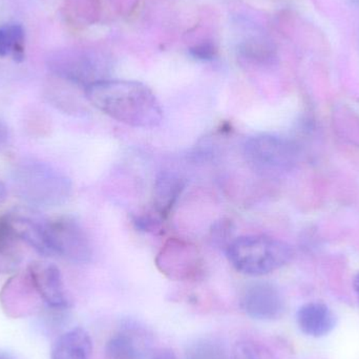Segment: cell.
Segmentation results:
<instances>
[{
    "mask_svg": "<svg viewBox=\"0 0 359 359\" xmlns=\"http://www.w3.org/2000/svg\"><path fill=\"white\" fill-rule=\"evenodd\" d=\"M6 196H8V191H6V185L0 182V205L6 200Z\"/></svg>",
    "mask_w": 359,
    "mask_h": 359,
    "instance_id": "24",
    "label": "cell"
},
{
    "mask_svg": "<svg viewBox=\"0 0 359 359\" xmlns=\"http://www.w3.org/2000/svg\"><path fill=\"white\" fill-rule=\"evenodd\" d=\"M48 67L55 75L84 90L95 82L109 79V63L103 57L80 50L56 53L48 59Z\"/></svg>",
    "mask_w": 359,
    "mask_h": 359,
    "instance_id": "6",
    "label": "cell"
},
{
    "mask_svg": "<svg viewBox=\"0 0 359 359\" xmlns=\"http://www.w3.org/2000/svg\"><path fill=\"white\" fill-rule=\"evenodd\" d=\"M6 217H0V273H11L18 268L20 252Z\"/></svg>",
    "mask_w": 359,
    "mask_h": 359,
    "instance_id": "16",
    "label": "cell"
},
{
    "mask_svg": "<svg viewBox=\"0 0 359 359\" xmlns=\"http://www.w3.org/2000/svg\"><path fill=\"white\" fill-rule=\"evenodd\" d=\"M88 102L111 119L135 128L161 124L163 109L153 90L138 81L104 79L84 90Z\"/></svg>",
    "mask_w": 359,
    "mask_h": 359,
    "instance_id": "1",
    "label": "cell"
},
{
    "mask_svg": "<svg viewBox=\"0 0 359 359\" xmlns=\"http://www.w3.org/2000/svg\"><path fill=\"white\" fill-rule=\"evenodd\" d=\"M6 221L17 240L23 241L40 255H48L46 245V219L22 212L6 215Z\"/></svg>",
    "mask_w": 359,
    "mask_h": 359,
    "instance_id": "12",
    "label": "cell"
},
{
    "mask_svg": "<svg viewBox=\"0 0 359 359\" xmlns=\"http://www.w3.org/2000/svg\"><path fill=\"white\" fill-rule=\"evenodd\" d=\"M0 359H4V358H0Z\"/></svg>",
    "mask_w": 359,
    "mask_h": 359,
    "instance_id": "26",
    "label": "cell"
},
{
    "mask_svg": "<svg viewBox=\"0 0 359 359\" xmlns=\"http://www.w3.org/2000/svg\"><path fill=\"white\" fill-rule=\"evenodd\" d=\"M94 1L95 0H69V16L75 20H90L92 8H86V6Z\"/></svg>",
    "mask_w": 359,
    "mask_h": 359,
    "instance_id": "20",
    "label": "cell"
},
{
    "mask_svg": "<svg viewBox=\"0 0 359 359\" xmlns=\"http://www.w3.org/2000/svg\"><path fill=\"white\" fill-rule=\"evenodd\" d=\"M25 55V32L17 23L0 25V57L21 62Z\"/></svg>",
    "mask_w": 359,
    "mask_h": 359,
    "instance_id": "15",
    "label": "cell"
},
{
    "mask_svg": "<svg viewBox=\"0 0 359 359\" xmlns=\"http://www.w3.org/2000/svg\"><path fill=\"white\" fill-rule=\"evenodd\" d=\"M15 191L27 204L57 207L65 204L72 194L71 180L48 163L25 161L13 172Z\"/></svg>",
    "mask_w": 359,
    "mask_h": 359,
    "instance_id": "2",
    "label": "cell"
},
{
    "mask_svg": "<svg viewBox=\"0 0 359 359\" xmlns=\"http://www.w3.org/2000/svg\"><path fill=\"white\" fill-rule=\"evenodd\" d=\"M190 55L198 60H212L217 56V50L211 41H203L194 44L189 50Z\"/></svg>",
    "mask_w": 359,
    "mask_h": 359,
    "instance_id": "21",
    "label": "cell"
},
{
    "mask_svg": "<svg viewBox=\"0 0 359 359\" xmlns=\"http://www.w3.org/2000/svg\"><path fill=\"white\" fill-rule=\"evenodd\" d=\"M162 273L174 280H190L201 271V257L198 249L189 243L172 238L166 243L157 259Z\"/></svg>",
    "mask_w": 359,
    "mask_h": 359,
    "instance_id": "8",
    "label": "cell"
},
{
    "mask_svg": "<svg viewBox=\"0 0 359 359\" xmlns=\"http://www.w3.org/2000/svg\"><path fill=\"white\" fill-rule=\"evenodd\" d=\"M228 261L236 271L250 276L271 273L292 259V249L278 238L267 236H241L227 248Z\"/></svg>",
    "mask_w": 359,
    "mask_h": 359,
    "instance_id": "3",
    "label": "cell"
},
{
    "mask_svg": "<svg viewBox=\"0 0 359 359\" xmlns=\"http://www.w3.org/2000/svg\"><path fill=\"white\" fill-rule=\"evenodd\" d=\"M243 57L255 62H267L273 56V48L263 38L252 37L240 46Z\"/></svg>",
    "mask_w": 359,
    "mask_h": 359,
    "instance_id": "19",
    "label": "cell"
},
{
    "mask_svg": "<svg viewBox=\"0 0 359 359\" xmlns=\"http://www.w3.org/2000/svg\"><path fill=\"white\" fill-rule=\"evenodd\" d=\"M231 359H276L263 344L253 339H243L234 345Z\"/></svg>",
    "mask_w": 359,
    "mask_h": 359,
    "instance_id": "18",
    "label": "cell"
},
{
    "mask_svg": "<svg viewBox=\"0 0 359 359\" xmlns=\"http://www.w3.org/2000/svg\"><path fill=\"white\" fill-rule=\"evenodd\" d=\"M297 323L304 334L320 339L332 332L337 326V318L326 304L310 302L299 308Z\"/></svg>",
    "mask_w": 359,
    "mask_h": 359,
    "instance_id": "11",
    "label": "cell"
},
{
    "mask_svg": "<svg viewBox=\"0 0 359 359\" xmlns=\"http://www.w3.org/2000/svg\"><path fill=\"white\" fill-rule=\"evenodd\" d=\"M353 288H354V291H355L356 295H358V299H359V272L358 274H356L355 278H354Z\"/></svg>",
    "mask_w": 359,
    "mask_h": 359,
    "instance_id": "25",
    "label": "cell"
},
{
    "mask_svg": "<svg viewBox=\"0 0 359 359\" xmlns=\"http://www.w3.org/2000/svg\"><path fill=\"white\" fill-rule=\"evenodd\" d=\"M151 333L134 322H128L111 335L107 345L109 359H147L153 354Z\"/></svg>",
    "mask_w": 359,
    "mask_h": 359,
    "instance_id": "9",
    "label": "cell"
},
{
    "mask_svg": "<svg viewBox=\"0 0 359 359\" xmlns=\"http://www.w3.org/2000/svg\"><path fill=\"white\" fill-rule=\"evenodd\" d=\"M243 156L253 172L271 177L292 170L297 151L290 141L282 137L259 135L245 141Z\"/></svg>",
    "mask_w": 359,
    "mask_h": 359,
    "instance_id": "4",
    "label": "cell"
},
{
    "mask_svg": "<svg viewBox=\"0 0 359 359\" xmlns=\"http://www.w3.org/2000/svg\"><path fill=\"white\" fill-rule=\"evenodd\" d=\"M10 130L4 120L0 119V149H4L10 141Z\"/></svg>",
    "mask_w": 359,
    "mask_h": 359,
    "instance_id": "22",
    "label": "cell"
},
{
    "mask_svg": "<svg viewBox=\"0 0 359 359\" xmlns=\"http://www.w3.org/2000/svg\"><path fill=\"white\" fill-rule=\"evenodd\" d=\"M243 311L257 320H276L285 311V299L280 289L268 282L247 285L241 295Z\"/></svg>",
    "mask_w": 359,
    "mask_h": 359,
    "instance_id": "7",
    "label": "cell"
},
{
    "mask_svg": "<svg viewBox=\"0 0 359 359\" xmlns=\"http://www.w3.org/2000/svg\"><path fill=\"white\" fill-rule=\"evenodd\" d=\"M46 245L48 255H58L72 263H88L93 257L88 234L69 215L46 219Z\"/></svg>",
    "mask_w": 359,
    "mask_h": 359,
    "instance_id": "5",
    "label": "cell"
},
{
    "mask_svg": "<svg viewBox=\"0 0 359 359\" xmlns=\"http://www.w3.org/2000/svg\"><path fill=\"white\" fill-rule=\"evenodd\" d=\"M27 278L40 299L54 309L69 307L62 276L56 265L48 262H34L29 266Z\"/></svg>",
    "mask_w": 359,
    "mask_h": 359,
    "instance_id": "10",
    "label": "cell"
},
{
    "mask_svg": "<svg viewBox=\"0 0 359 359\" xmlns=\"http://www.w3.org/2000/svg\"><path fill=\"white\" fill-rule=\"evenodd\" d=\"M151 359H178L176 354L172 350L162 349L159 351L154 352Z\"/></svg>",
    "mask_w": 359,
    "mask_h": 359,
    "instance_id": "23",
    "label": "cell"
},
{
    "mask_svg": "<svg viewBox=\"0 0 359 359\" xmlns=\"http://www.w3.org/2000/svg\"><path fill=\"white\" fill-rule=\"evenodd\" d=\"M185 187V179L175 172H163L158 176L154 194V204L158 215L162 219L170 217Z\"/></svg>",
    "mask_w": 359,
    "mask_h": 359,
    "instance_id": "13",
    "label": "cell"
},
{
    "mask_svg": "<svg viewBox=\"0 0 359 359\" xmlns=\"http://www.w3.org/2000/svg\"><path fill=\"white\" fill-rule=\"evenodd\" d=\"M185 359H231V353L219 339L204 337L188 346Z\"/></svg>",
    "mask_w": 359,
    "mask_h": 359,
    "instance_id": "17",
    "label": "cell"
},
{
    "mask_svg": "<svg viewBox=\"0 0 359 359\" xmlns=\"http://www.w3.org/2000/svg\"><path fill=\"white\" fill-rule=\"evenodd\" d=\"M92 339L88 331L79 327L63 333L52 351V359H92Z\"/></svg>",
    "mask_w": 359,
    "mask_h": 359,
    "instance_id": "14",
    "label": "cell"
}]
</instances>
